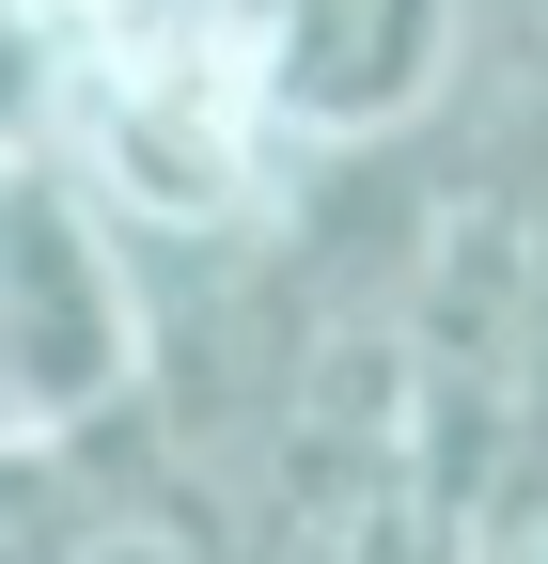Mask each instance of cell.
I'll use <instances>...</instances> for the list:
<instances>
[{
    "label": "cell",
    "instance_id": "6da1fadb",
    "mask_svg": "<svg viewBox=\"0 0 548 564\" xmlns=\"http://www.w3.org/2000/svg\"><path fill=\"white\" fill-rule=\"evenodd\" d=\"M142 392V267L79 158H0V423H95Z\"/></svg>",
    "mask_w": 548,
    "mask_h": 564
},
{
    "label": "cell",
    "instance_id": "7a4b0ae2",
    "mask_svg": "<svg viewBox=\"0 0 548 564\" xmlns=\"http://www.w3.org/2000/svg\"><path fill=\"white\" fill-rule=\"evenodd\" d=\"M454 47V0H283L266 17V95L283 126H407Z\"/></svg>",
    "mask_w": 548,
    "mask_h": 564
},
{
    "label": "cell",
    "instance_id": "3957f363",
    "mask_svg": "<svg viewBox=\"0 0 548 564\" xmlns=\"http://www.w3.org/2000/svg\"><path fill=\"white\" fill-rule=\"evenodd\" d=\"M63 110H79V17L0 0V158H63Z\"/></svg>",
    "mask_w": 548,
    "mask_h": 564
},
{
    "label": "cell",
    "instance_id": "277c9868",
    "mask_svg": "<svg viewBox=\"0 0 548 564\" xmlns=\"http://www.w3.org/2000/svg\"><path fill=\"white\" fill-rule=\"evenodd\" d=\"M63 17H110V0H63Z\"/></svg>",
    "mask_w": 548,
    "mask_h": 564
}]
</instances>
